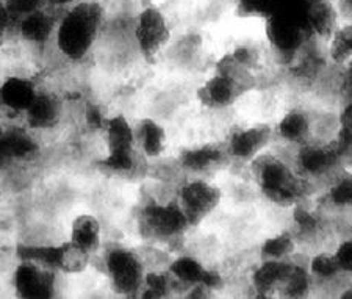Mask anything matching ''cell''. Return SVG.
<instances>
[{"mask_svg": "<svg viewBox=\"0 0 352 299\" xmlns=\"http://www.w3.org/2000/svg\"><path fill=\"white\" fill-rule=\"evenodd\" d=\"M104 11L96 2H77L61 19L56 30L60 52L69 60H82L99 35Z\"/></svg>", "mask_w": 352, "mask_h": 299, "instance_id": "cell-1", "label": "cell"}, {"mask_svg": "<svg viewBox=\"0 0 352 299\" xmlns=\"http://www.w3.org/2000/svg\"><path fill=\"white\" fill-rule=\"evenodd\" d=\"M252 174L260 190L276 204H292L299 196V184L280 157L262 152L251 160Z\"/></svg>", "mask_w": 352, "mask_h": 299, "instance_id": "cell-2", "label": "cell"}, {"mask_svg": "<svg viewBox=\"0 0 352 299\" xmlns=\"http://www.w3.org/2000/svg\"><path fill=\"white\" fill-rule=\"evenodd\" d=\"M105 131L109 146L105 166L113 173H129L135 165V129L126 116L116 115L107 120Z\"/></svg>", "mask_w": 352, "mask_h": 299, "instance_id": "cell-3", "label": "cell"}, {"mask_svg": "<svg viewBox=\"0 0 352 299\" xmlns=\"http://www.w3.org/2000/svg\"><path fill=\"white\" fill-rule=\"evenodd\" d=\"M105 265L111 284L118 293L130 296L143 289V265H141L140 258L132 251L122 250V247L111 250L107 254Z\"/></svg>", "mask_w": 352, "mask_h": 299, "instance_id": "cell-4", "label": "cell"}, {"mask_svg": "<svg viewBox=\"0 0 352 299\" xmlns=\"http://www.w3.org/2000/svg\"><path fill=\"white\" fill-rule=\"evenodd\" d=\"M171 38L168 21L160 10L155 7H147L138 14L135 27V39L140 52L147 60L155 56L166 47Z\"/></svg>", "mask_w": 352, "mask_h": 299, "instance_id": "cell-5", "label": "cell"}, {"mask_svg": "<svg viewBox=\"0 0 352 299\" xmlns=\"http://www.w3.org/2000/svg\"><path fill=\"white\" fill-rule=\"evenodd\" d=\"M179 201L190 225H197L219 206L221 191L206 180H191L180 188Z\"/></svg>", "mask_w": 352, "mask_h": 299, "instance_id": "cell-6", "label": "cell"}, {"mask_svg": "<svg viewBox=\"0 0 352 299\" xmlns=\"http://www.w3.org/2000/svg\"><path fill=\"white\" fill-rule=\"evenodd\" d=\"M14 290L24 299H49L55 293L52 268L35 262L21 261L14 272Z\"/></svg>", "mask_w": 352, "mask_h": 299, "instance_id": "cell-7", "label": "cell"}, {"mask_svg": "<svg viewBox=\"0 0 352 299\" xmlns=\"http://www.w3.org/2000/svg\"><path fill=\"white\" fill-rule=\"evenodd\" d=\"M143 225L152 236L166 240L184 234L190 223L179 204H154L144 210Z\"/></svg>", "mask_w": 352, "mask_h": 299, "instance_id": "cell-8", "label": "cell"}, {"mask_svg": "<svg viewBox=\"0 0 352 299\" xmlns=\"http://www.w3.org/2000/svg\"><path fill=\"white\" fill-rule=\"evenodd\" d=\"M272 131L270 126L260 124V126L241 127L230 135L227 151L232 157L238 160H252L254 157L262 154L266 144L270 143Z\"/></svg>", "mask_w": 352, "mask_h": 299, "instance_id": "cell-9", "label": "cell"}, {"mask_svg": "<svg viewBox=\"0 0 352 299\" xmlns=\"http://www.w3.org/2000/svg\"><path fill=\"white\" fill-rule=\"evenodd\" d=\"M243 91H246V89L241 88L232 78L214 72L212 77H208L199 87L197 98L201 100V104L208 107V109L221 110L235 104V100L240 98Z\"/></svg>", "mask_w": 352, "mask_h": 299, "instance_id": "cell-10", "label": "cell"}, {"mask_svg": "<svg viewBox=\"0 0 352 299\" xmlns=\"http://www.w3.org/2000/svg\"><path fill=\"white\" fill-rule=\"evenodd\" d=\"M169 274L177 282L188 287L202 285L207 290H214L221 285V276L208 269L201 261L192 256H180L169 265Z\"/></svg>", "mask_w": 352, "mask_h": 299, "instance_id": "cell-11", "label": "cell"}, {"mask_svg": "<svg viewBox=\"0 0 352 299\" xmlns=\"http://www.w3.org/2000/svg\"><path fill=\"white\" fill-rule=\"evenodd\" d=\"M36 96L35 85L24 77H10L0 87V102L14 111H25Z\"/></svg>", "mask_w": 352, "mask_h": 299, "instance_id": "cell-12", "label": "cell"}, {"mask_svg": "<svg viewBox=\"0 0 352 299\" xmlns=\"http://www.w3.org/2000/svg\"><path fill=\"white\" fill-rule=\"evenodd\" d=\"M340 18L332 0H318L309 3L307 28L314 35L331 39L338 25Z\"/></svg>", "mask_w": 352, "mask_h": 299, "instance_id": "cell-13", "label": "cell"}, {"mask_svg": "<svg viewBox=\"0 0 352 299\" xmlns=\"http://www.w3.org/2000/svg\"><path fill=\"white\" fill-rule=\"evenodd\" d=\"M292 267L293 265L288 261H263V263L252 274L254 289L262 293V295L280 290Z\"/></svg>", "mask_w": 352, "mask_h": 299, "instance_id": "cell-14", "label": "cell"}, {"mask_svg": "<svg viewBox=\"0 0 352 299\" xmlns=\"http://www.w3.org/2000/svg\"><path fill=\"white\" fill-rule=\"evenodd\" d=\"M340 155V151L335 146H309L299 154V166L310 176H321L327 173Z\"/></svg>", "mask_w": 352, "mask_h": 299, "instance_id": "cell-15", "label": "cell"}, {"mask_svg": "<svg viewBox=\"0 0 352 299\" xmlns=\"http://www.w3.org/2000/svg\"><path fill=\"white\" fill-rule=\"evenodd\" d=\"M133 129L136 143L147 157L155 159L163 154L164 146H166V133L160 124L147 118V120H141Z\"/></svg>", "mask_w": 352, "mask_h": 299, "instance_id": "cell-16", "label": "cell"}, {"mask_svg": "<svg viewBox=\"0 0 352 299\" xmlns=\"http://www.w3.org/2000/svg\"><path fill=\"white\" fill-rule=\"evenodd\" d=\"M36 151V143L25 132L10 131L0 133V165L13 159H27Z\"/></svg>", "mask_w": 352, "mask_h": 299, "instance_id": "cell-17", "label": "cell"}, {"mask_svg": "<svg viewBox=\"0 0 352 299\" xmlns=\"http://www.w3.org/2000/svg\"><path fill=\"white\" fill-rule=\"evenodd\" d=\"M28 126L33 129H49L55 126L60 118V104L52 96L38 94L32 105L25 110Z\"/></svg>", "mask_w": 352, "mask_h": 299, "instance_id": "cell-18", "label": "cell"}, {"mask_svg": "<svg viewBox=\"0 0 352 299\" xmlns=\"http://www.w3.org/2000/svg\"><path fill=\"white\" fill-rule=\"evenodd\" d=\"M311 131L310 118L302 110H289L277 124V135L287 143H302Z\"/></svg>", "mask_w": 352, "mask_h": 299, "instance_id": "cell-19", "label": "cell"}, {"mask_svg": "<svg viewBox=\"0 0 352 299\" xmlns=\"http://www.w3.org/2000/svg\"><path fill=\"white\" fill-rule=\"evenodd\" d=\"M54 19L43 10H38L35 13L25 16L21 19L19 32L21 36L28 43L44 44L50 38L54 32Z\"/></svg>", "mask_w": 352, "mask_h": 299, "instance_id": "cell-20", "label": "cell"}, {"mask_svg": "<svg viewBox=\"0 0 352 299\" xmlns=\"http://www.w3.org/2000/svg\"><path fill=\"white\" fill-rule=\"evenodd\" d=\"M71 241L93 254L100 246V223L93 215H80L72 221Z\"/></svg>", "mask_w": 352, "mask_h": 299, "instance_id": "cell-21", "label": "cell"}, {"mask_svg": "<svg viewBox=\"0 0 352 299\" xmlns=\"http://www.w3.org/2000/svg\"><path fill=\"white\" fill-rule=\"evenodd\" d=\"M91 252L83 250L82 246L66 241L58 246V258H56V269H61L67 274L83 273L88 268Z\"/></svg>", "mask_w": 352, "mask_h": 299, "instance_id": "cell-22", "label": "cell"}, {"mask_svg": "<svg viewBox=\"0 0 352 299\" xmlns=\"http://www.w3.org/2000/svg\"><path fill=\"white\" fill-rule=\"evenodd\" d=\"M223 159V152L214 146H201L184 152L182 155V166L191 173H204L207 169L217 166Z\"/></svg>", "mask_w": 352, "mask_h": 299, "instance_id": "cell-23", "label": "cell"}, {"mask_svg": "<svg viewBox=\"0 0 352 299\" xmlns=\"http://www.w3.org/2000/svg\"><path fill=\"white\" fill-rule=\"evenodd\" d=\"M331 46L329 54L337 65L352 63V22H346L344 25L338 27L331 36Z\"/></svg>", "mask_w": 352, "mask_h": 299, "instance_id": "cell-24", "label": "cell"}, {"mask_svg": "<svg viewBox=\"0 0 352 299\" xmlns=\"http://www.w3.org/2000/svg\"><path fill=\"white\" fill-rule=\"evenodd\" d=\"M296 250L293 235L289 232H280L266 239L262 245L263 261H288Z\"/></svg>", "mask_w": 352, "mask_h": 299, "instance_id": "cell-25", "label": "cell"}, {"mask_svg": "<svg viewBox=\"0 0 352 299\" xmlns=\"http://www.w3.org/2000/svg\"><path fill=\"white\" fill-rule=\"evenodd\" d=\"M18 256L21 261L35 262L44 267L56 268V258H58V246H30L22 245L18 247Z\"/></svg>", "mask_w": 352, "mask_h": 299, "instance_id": "cell-26", "label": "cell"}, {"mask_svg": "<svg viewBox=\"0 0 352 299\" xmlns=\"http://www.w3.org/2000/svg\"><path fill=\"white\" fill-rule=\"evenodd\" d=\"M342 273L338 268V263L335 261L333 254L329 252H318L310 258L309 263V274L310 278L320 279V280H329L337 278Z\"/></svg>", "mask_w": 352, "mask_h": 299, "instance_id": "cell-27", "label": "cell"}, {"mask_svg": "<svg viewBox=\"0 0 352 299\" xmlns=\"http://www.w3.org/2000/svg\"><path fill=\"white\" fill-rule=\"evenodd\" d=\"M329 201L335 207H351L352 206V174L343 173L335 177L333 184L329 188Z\"/></svg>", "mask_w": 352, "mask_h": 299, "instance_id": "cell-28", "label": "cell"}, {"mask_svg": "<svg viewBox=\"0 0 352 299\" xmlns=\"http://www.w3.org/2000/svg\"><path fill=\"white\" fill-rule=\"evenodd\" d=\"M309 278L310 274H307L304 269H300L293 265L287 276V279L283 280L280 290H285L288 296L302 295V293L309 289Z\"/></svg>", "mask_w": 352, "mask_h": 299, "instance_id": "cell-29", "label": "cell"}, {"mask_svg": "<svg viewBox=\"0 0 352 299\" xmlns=\"http://www.w3.org/2000/svg\"><path fill=\"white\" fill-rule=\"evenodd\" d=\"M11 19H22L25 16L43 10L47 0H5Z\"/></svg>", "mask_w": 352, "mask_h": 299, "instance_id": "cell-30", "label": "cell"}, {"mask_svg": "<svg viewBox=\"0 0 352 299\" xmlns=\"http://www.w3.org/2000/svg\"><path fill=\"white\" fill-rule=\"evenodd\" d=\"M144 298H163L169 290V279L162 273L144 274Z\"/></svg>", "mask_w": 352, "mask_h": 299, "instance_id": "cell-31", "label": "cell"}, {"mask_svg": "<svg viewBox=\"0 0 352 299\" xmlns=\"http://www.w3.org/2000/svg\"><path fill=\"white\" fill-rule=\"evenodd\" d=\"M277 0H238V8L248 16H270L274 13Z\"/></svg>", "mask_w": 352, "mask_h": 299, "instance_id": "cell-32", "label": "cell"}, {"mask_svg": "<svg viewBox=\"0 0 352 299\" xmlns=\"http://www.w3.org/2000/svg\"><path fill=\"white\" fill-rule=\"evenodd\" d=\"M335 261L342 273H352V239L343 240L333 252Z\"/></svg>", "mask_w": 352, "mask_h": 299, "instance_id": "cell-33", "label": "cell"}, {"mask_svg": "<svg viewBox=\"0 0 352 299\" xmlns=\"http://www.w3.org/2000/svg\"><path fill=\"white\" fill-rule=\"evenodd\" d=\"M338 18L346 22H352V0H337L333 2Z\"/></svg>", "mask_w": 352, "mask_h": 299, "instance_id": "cell-34", "label": "cell"}, {"mask_svg": "<svg viewBox=\"0 0 352 299\" xmlns=\"http://www.w3.org/2000/svg\"><path fill=\"white\" fill-rule=\"evenodd\" d=\"M100 115H102V113H100L98 109H89V110H87V121H88L94 129L105 127V122H107V121L102 120Z\"/></svg>", "mask_w": 352, "mask_h": 299, "instance_id": "cell-35", "label": "cell"}, {"mask_svg": "<svg viewBox=\"0 0 352 299\" xmlns=\"http://www.w3.org/2000/svg\"><path fill=\"white\" fill-rule=\"evenodd\" d=\"M10 22H11V16L8 13L7 3H5V0H0V33L7 30Z\"/></svg>", "mask_w": 352, "mask_h": 299, "instance_id": "cell-36", "label": "cell"}, {"mask_svg": "<svg viewBox=\"0 0 352 299\" xmlns=\"http://www.w3.org/2000/svg\"><path fill=\"white\" fill-rule=\"evenodd\" d=\"M78 0H47V3L54 5V7H67V5L77 3Z\"/></svg>", "mask_w": 352, "mask_h": 299, "instance_id": "cell-37", "label": "cell"}, {"mask_svg": "<svg viewBox=\"0 0 352 299\" xmlns=\"http://www.w3.org/2000/svg\"><path fill=\"white\" fill-rule=\"evenodd\" d=\"M342 296L343 298H352V287H349V289H346Z\"/></svg>", "mask_w": 352, "mask_h": 299, "instance_id": "cell-38", "label": "cell"}]
</instances>
